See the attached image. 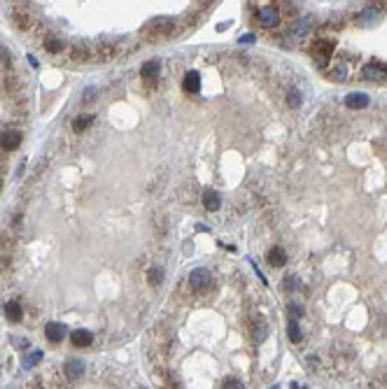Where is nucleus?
Instances as JSON below:
<instances>
[{
	"label": "nucleus",
	"mask_w": 387,
	"mask_h": 389,
	"mask_svg": "<svg viewBox=\"0 0 387 389\" xmlns=\"http://www.w3.org/2000/svg\"><path fill=\"white\" fill-rule=\"evenodd\" d=\"M345 75H347V68L343 66V63H340V66H336V70H331V77L333 80H345Z\"/></svg>",
	"instance_id": "obj_22"
},
{
	"label": "nucleus",
	"mask_w": 387,
	"mask_h": 389,
	"mask_svg": "<svg viewBox=\"0 0 387 389\" xmlns=\"http://www.w3.org/2000/svg\"><path fill=\"white\" fill-rule=\"evenodd\" d=\"M0 187H3V182H0Z\"/></svg>",
	"instance_id": "obj_28"
},
{
	"label": "nucleus",
	"mask_w": 387,
	"mask_h": 389,
	"mask_svg": "<svg viewBox=\"0 0 387 389\" xmlns=\"http://www.w3.org/2000/svg\"><path fill=\"white\" fill-rule=\"evenodd\" d=\"M203 205L205 210H210V212H215V210H219V205H222V198H219L217 191H205L203 194Z\"/></svg>",
	"instance_id": "obj_14"
},
{
	"label": "nucleus",
	"mask_w": 387,
	"mask_h": 389,
	"mask_svg": "<svg viewBox=\"0 0 387 389\" xmlns=\"http://www.w3.org/2000/svg\"><path fill=\"white\" fill-rule=\"evenodd\" d=\"M182 89L187 91V94H196L198 89H201V75H198L196 70H189V73L184 75Z\"/></svg>",
	"instance_id": "obj_7"
},
{
	"label": "nucleus",
	"mask_w": 387,
	"mask_h": 389,
	"mask_svg": "<svg viewBox=\"0 0 387 389\" xmlns=\"http://www.w3.org/2000/svg\"><path fill=\"white\" fill-rule=\"evenodd\" d=\"M224 389H245V384L240 382V380H236V377H231V380L224 384Z\"/></svg>",
	"instance_id": "obj_26"
},
{
	"label": "nucleus",
	"mask_w": 387,
	"mask_h": 389,
	"mask_svg": "<svg viewBox=\"0 0 387 389\" xmlns=\"http://www.w3.org/2000/svg\"><path fill=\"white\" fill-rule=\"evenodd\" d=\"M378 17H380V12H378L375 7H366V10L359 14V21H364V24H373V21H378Z\"/></svg>",
	"instance_id": "obj_17"
},
{
	"label": "nucleus",
	"mask_w": 387,
	"mask_h": 389,
	"mask_svg": "<svg viewBox=\"0 0 387 389\" xmlns=\"http://www.w3.org/2000/svg\"><path fill=\"white\" fill-rule=\"evenodd\" d=\"M333 49H336V42L333 40H319L315 47H312V56L319 61V63H326L329 56L333 54Z\"/></svg>",
	"instance_id": "obj_3"
},
{
	"label": "nucleus",
	"mask_w": 387,
	"mask_h": 389,
	"mask_svg": "<svg viewBox=\"0 0 387 389\" xmlns=\"http://www.w3.org/2000/svg\"><path fill=\"white\" fill-rule=\"evenodd\" d=\"M159 70H161V61L152 59V61H147V63L140 68V75H143L145 80H154L156 75H159Z\"/></svg>",
	"instance_id": "obj_11"
},
{
	"label": "nucleus",
	"mask_w": 387,
	"mask_h": 389,
	"mask_svg": "<svg viewBox=\"0 0 387 389\" xmlns=\"http://www.w3.org/2000/svg\"><path fill=\"white\" fill-rule=\"evenodd\" d=\"M285 289H289V291H292V289H299V277H285Z\"/></svg>",
	"instance_id": "obj_25"
},
{
	"label": "nucleus",
	"mask_w": 387,
	"mask_h": 389,
	"mask_svg": "<svg viewBox=\"0 0 387 389\" xmlns=\"http://www.w3.org/2000/svg\"><path fill=\"white\" fill-rule=\"evenodd\" d=\"M45 47H47L52 54H56V52H61V49H63V42L61 40H47V42H45Z\"/></svg>",
	"instance_id": "obj_23"
},
{
	"label": "nucleus",
	"mask_w": 387,
	"mask_h": 389,
	"mask_svg": "<svg viewBox=\"0 0 387 389\" xmlns=\"http://www.w3.org/2000/svg\"><path fill=\"white\" fill-rule=\"evenodd\" d=\"M73 345H77V347H89L91 345V340H94V335L89 333V331H84V329H77V331H73Z\"/></svg>",
	"instance_id": "obj_12"
},
{
	"label": "nucleus",
	"mask_w": 387,
	"mask_h": 389,
	"mask_svg": "<svg viewBox=\"0 0 387 389\" xmlns=\"http://www.w3.org/2000/svg\"><path fill=\"white\" fill-rule=\"evenodd\" d=\"M310 28H312V21L310 19H296L292 26H289V33L285 35V40H294V42L303 40Z\"/></svg>",
	"instance_id": "obj_1"
},
{
	"label": "nucleus",
	"mask_w": 387,
	"mask_h": 389,
	"mask_svg": "<svg viewBox=\"0 0 387 389\" xmlns=\"http://www.w3.org/2000/svg\"><path fill=\"white\" fill-rule=\"evenodd\" d=\"M91 121H94V117H77V119L73 121V131H75V133H80V131H84V128L91 124Z\"/></svg>",
	"instance_id": "obj_18"
},
{
	"label": "nucleus",
	"mask_w": 387,
	"mask_h": 389,
	"mask_svg": "<svg viewBox=\"0 0 387 389\" xmlns=\"http://www.w3.org/2000/svg\"><path fill=\"white\" fill-rule=\"evenodd\" d=\"M40 356H42V352H38V349H35V352H31V354L24 359V368H31V366H35V363L40 361Z\"/></svg>",
	"instance_id": "obj_19"
},
{
	"label": "nucleus",
	"mask_w": 387,
	"mask_h": 389,
	"mask_svg": "<svg viewBox=\"0 0 387 389\" xmlns=\"http://www.w3.org/2000/svg\"><path fill=\"white\" fill-rule=\"evenodd\" d=\"M5 315L12 319V322H21V305L19 303H7L5 305Z\"/></svg>",
	"instance_id": "obj_16"
},
{
	"label": "nucleus",
	"mask_w": 387,
	"mask_h": 389,
	"mask_svg": "<svg viewBox=\"0 0 387 389\" xmlns=\"http://www.w3.org/2000/svg\"><path fill=\"white\" fill-rule=\"evenodd\" d=\"M259 24L261 26H278L280 24V12L275 5H266L259 10Z\"/></svg>",
	"instance_id": "obj_4"
},
{
	"label": "nucleus",
	"mask_w": 387,
	"mask_h": 389,
	"mask_svg": "<svg viewBox=\"0 0 387 389\" xmlns=\"http://www.w3.org/2000/svg\"><path fill=\"white\" fill-rule=\"evenodd\" d=\"M63 373H66V377H70V380H77V377H82V373H84V363H82L80 359H70V361L63 366Z\"/></svg>",
	"instance_id": "obj_10"
},
{
	"label": "nucleus",
	"mask_w": 387,
	"mask_h": 389,
	"mask_svg": "<svg viewBox=\"0 0 387 389\" xmlns=\"http://www.w3.org/2000/svg\"><path fill=\"white\" fill-rule=\"evenodd\" d=\"M287 333H289V340H292V342H301V340H303L299 319H289V324H287Z\"/></svg>",
	"instance_id": "obj_15"
},
{
	"label": "nucleus",
	"mask_w": 387,
	"mask_h": 389,
	"mask_svg": "<svg viewBox=\"0 0 387 389\" xmlns=\"http://www.w3.org/2000/svg\"><path fill=\"white\" fill-rule=\"evenodd\" d=\"M45 335H47L52 342H61L63 335H66V329H63V324H59V322H49L47 326H45Z\"/></svg>",
	"instance_id": "obj_9"
},
{
	"label": "nucleus",
	"mask_w": 387,
	"mask_h": 389,
	"mask_svg": "<svg viewBox=\"0 0 387 389\" xmlns=\"http://www.w3.org/2000/svg\"><path fill=\"white\" fill-rule=\"evenodd\" d=\"M147 280H150V284H161L163 280V270L161 268H152L150 275H147Z\"/></svg>",
	"instance_id": "obj_20"
},
{
	"label": "nucleus",
	"mask_w": 387,
	"mask_h": 389,
	"mask_svg": "<svg viewBox=\"0 0 387 389\" xmlns=\"http://www.w3.org/2000/svg\"><path fill=\"white\" fill-rule=\"evenodd\" d=\"M189 282H191V287H194V289H205L208 284H212V275H210V270H205V268H196V270H191Z\"/></svg>",
	"instance_id": "obj_5"
},
{
	"label": "nucleus",
	"mask_w": 387,
	"mask_h": 389,
	"mask_svg": "<svg viewBox=\"0 0 387 389\" xmlns=\"http://www.w3.org/2000/svg\"><path fill=\"white\" fill-rule=\"evenodd\" d=\"M19 142H21V133H17V131H10V133H5L3 135V149L5 152H12V149H17L19 147Z\"/></svg>",
	"instance_id": "obj_13"
},
{
	"label": "nucleus",
	"mask_w": 387,
	"mask_h": 389,
	"mask_svg": "<svg viewBox=\"0 0 387 389\" xmlns=\"http://www.w3.org/2000/svg\"><path fill=\"white\" fill-rule=\"evenodd\" d=\"M361 77L371 80V82H382V80H387V68L380 66V63H366V66L361 68Z\"/></svg>",
	"instance_id": "obj_2"
},
{
	"label": "nucleus",
	"mask_w": 387,
	"mask_h": 389,
	"mask_svg": "<svg viewBox=\"0 0 387 389\" xmlns=\"http://www.w3.org/2000/svg\"><path fill=\"white\" fill-rule=\"evenodd\" d=\"M289 315H292V319H299V317H303V308L296 303H289Z\"/></svg>",
	"instance_id": "obj_24"
},
{
	"label": "nucleus",
	"mask_w": 387,
	"mask_h": 389,
	"mask_svg": "<svg viewBox=\"0 0 387 389\" xmlns=\"http://www.w3.org/2000/svg\"><path fill=\"white\" fill-rule=\"evenodd\" d=\"M345 105L350 110H361L368 105V96L361 94V91H354V94H347L345 96Z\"/></svg>",
	"instance_id": "obj_6"
},
{
	"label": "nucleus",
	"mask_w": 387,
	"mask_h": 389,
	"mask_svg": "<svg viewBox=\"0 0 387 389\" xmlns=\"http://www.w3.org/2000/svg\"><path fill=\"white\" fill-rule=\"evenodd\" d=\"M287 98H289V105H292V108H299V105H301V94H299V89H289Z\"/></svg>",
	"instance_id": "obj_21"
},
{
	"label": "nucleus",
	"mask_w": 387,
	"mask_h": 389,
	"mask_svg": "<svg viewBox=\"0 0 387 389\" xmlns=\"http://www.w3.org/2000/svg\"><path fill=\"white\" fill-rule=\"evenodd\" d=\"M240 42H243V45H252V42H254V35H243V38H240Z\"/></svg>",
	"instance_id": "obj_27"
},
{
	"label": "nucleus",
	"mask_w": 387,
	"mask_h": 389,
	"mask_svg": "<svg viewBox=\"0 0 387 389\" xmlns=\"http://www.w3.org/2000/svg\"><path fill=\"white\" fill-rule=\"evenodd\" d=\"M266 259H268V263L271 266H275V268H282L287 263V254L282 247H271L268 249V254H266Z\"/></svg>",
	"instance_id": "obj_8"
}]
</instances>
